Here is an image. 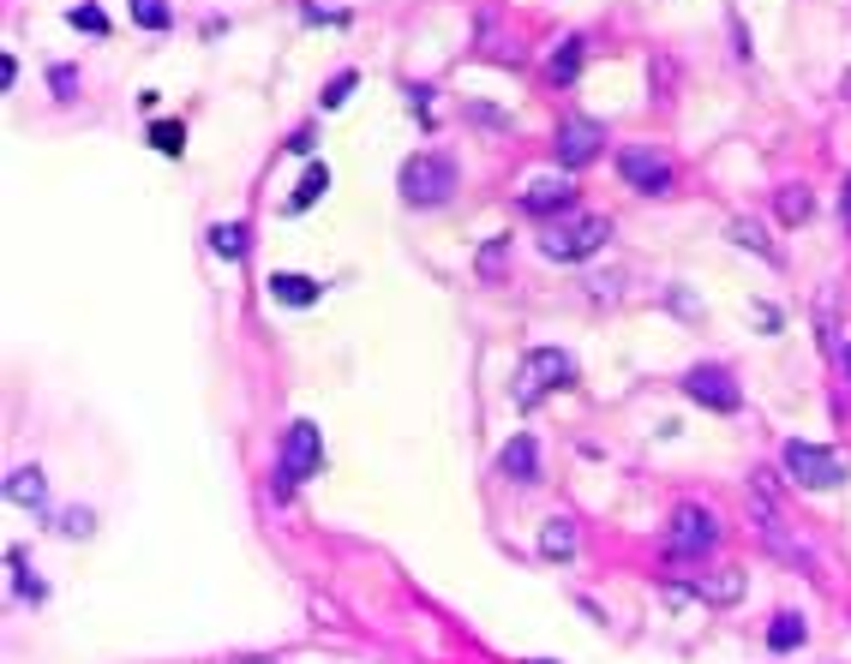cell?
Instances as JSON below:
<instances>
[{
    "label": "cell",
    "instance_id": "1",
    "mask_svg": "<svg viewBox=\"0 0 851 664\" xmlns=\"http://www.w3.org/2000/svg\"><path fill=\"white\" fill-rule=\"evenodd\" d=\"M570 383H576V360H570L564 347H534V353H522V365H516L510 402H516V407H540L552 390H570Z\"/></svg>",
    "mask_w": 851,
    "mask_h": 664
},
{
    "label": "cell",
    "instance_id": "2",
    "mask_svg": "<svg viewBox=\"0 0 851 664\" xmlns=\"http://www.w3.org/2000/svg\"><path fill=\"white\" fill-rule=\"evenodd\" d=\"M396 186H402V198H408V204L432 210V204H444L450 191H457V162L438 156V151H420V156H408V162H402Z\"/></svg>",
    "mask_w": 851,
    "mask_h": 664
},
{
    "label": "cell",
    "instance_id": "3",
    "mask_svg": "<svg viewBox=\"0 0 851 664\" xmlns=\"http://www.w3.org/2000/svg\"><path fill=\"white\" fill-rule=\"evenodd\" d=\"M791 485H803V491H833V485H845V455L840 449H821V443H798L791 437L780 449Z\"/></svg>",
    "mask_w": 851,
    "mask_h": 664
},
{
    "label": "cell",
    "instance_id": "4",
    "mask_svg": "<svg viewBox=\"0 0 851 664\" xmlns=\"http://www.w3.org/2000/svg\"><path fill=\"white\" fill-rule=\"evenodd\" d=\"M606 240H612V221L606 216H570V221H557L546 240H540V252H546L552 263H582V258H594Z\"/></svg>",
    "mask_w": 851,
    "mask_h": 664
},
{
    "label": "cell",
    "instance_id": "5",
    "mask_svg": "<svg viewBox=\"0 0 851 664\" xmlns=\"http://www.w3.org/2000/svg\"><path fill=\"white\" fill-rule=\"evenodd\" d=\"M318 461H325V437H318V425L312 419H295L283 432V455H276V485L283 491H295L300 479H312L318 474Z\"/></svg>",
    "mask_w": 851,
    "mask_h": 664
},
{
    "label": "cell",
    "instance_id": "6",
    "mask_svg": "<svg viewBox=\"0 0 851 664\" xmlns=\"http://www.w3.org/2000/svg\"><path fill=\"white\" fill-rule=\"evenodd\" d=\"M720 544V521H714L701 504H684L671 509V527H666V551L678 557V563H701V557Z\"/></svg>",
    "mask_w": 851,
    "mask_h": 664
},
{
    "label": "cell",
    "instance_id": "7",
    "mask_svg": "<svg viewBox=\"0 0 851 664\" xmlns=\"http://www.w3.org/2000/svg\"><path fill=\"white\" fill-rule=\"evenodd\" d=\"M684 395L696 407H708V413H738L744 407V390H738V377H731L726 365H696V372L684 377Z\"/></svg>",
    "mask_w": 851,
    "mask_h": 664
},
{
    "label": "cell",
    "instance_id": "8",
    "mask_svg": "<svg viewBox=\"0 0 851 664\" xmlns=\"http://www.w3.org/2000/svg\"><path fill=\"white\" fill-rule=\"evenodd\" d=\"M618 174H624V186H636V191H648V198H666L671 191V162L659 156V151H642V144H629V151H618Z\"/></svg>",
    "mask_w": 851,
    "mask_h": 664
},
{
    "label": "cell",
    "instance_id": "9",
    "mask_svg": "<svg viewBox=\"0 0 851 664\" xmlns=\"http://www.w3.org/2000/svg\"><path fill=\"white\" fill-rule=\"evenodd\" d=\"M599 144H606V126H599V121H582V114H576V121L557 126V144H552V151H557V162H564V168H588V162L599 156Z\"/></svg>",
    "mask_w": 851,
    "mask_h": 664
},
{
    "label": "cell",
    "instance_id": "10",
    "mask_svg": "<svg viewBox=\"0 0 851 664\" xmlns=\"http://www.w3.org/2000/svg\"><path fill=\"white\" fill-rule=\"evenodd\" d=\"M666 599L738 604V599H744V574H738V569H714V574H696V581H689V587H666Z\"/></svg>",
    "mask_w": 851,
    "mask_h": 664
},
{
    "label": "cell",
    "instance_id": "11",
    "mask_svg": "<svg viewBox=\"0 0 851 664\" xmlns=\"http://www.w3.org/2000/svg\"><path fill=\"white\" fill-rule=\"evenodd\" d=\"M522 210L527 216H564V210H576V186H570V180H534V186H527L522 191Z\"/></svg>",
    "mask_w": 851,
    "mask_h": 664
},
{
    "label": "cell",
    "instance_id": "12",
    "mask_svg": "<svg viewBox=\"0 0 851 664\" xmlns=\"http://www.w3.org/2000/svg\"><path fill=\"white\" fill-rule=\"evenodd\" d=\"M498 467H504V479L516 485H534L540 479V455H534V437H510L504 455H498Z\"/></svg>",
    "mask_w": 851,
    "mask_h": 664
},
{
    "label": "cell",
    "instance_id": "13",
    "mask_svg": "<svg viewBox=\"0 0 851 664\" xmlns=\"http://www.w3.org/2000/svg\"><path fill=\"white\" fill-rule=\"evenodd\" d=\"M318 288L312 276H295V270H276L270 276V300H283V305H318Z\"/></svg>",
    "mask_w": 851,
    "mask_h": 664
},
{
    "label": "cell",
    "instance_id": "14",
    "mask_svg": "<svg viewBox=\"0 0 851 664\" xmlns=\"http://www.w3.org/2000/svg\"><path fill=\"white\" fill-rule=\"evenodd\" d=\"M540 557H552V563L576 557V521H570V515H552V521L540 527Z\"/></svg>",
    "mask_w": 851,
    "mask_h": 664
},
{
    "label": "cell",
    "instance_id": "15",
    "mask_svg": "<svg viewBox=\"0 0 851 664\" xmlns=\"http://www.w3.org/2000/svg\"><path fill=\"white\" fill-rule=\"evenodd\" d=\"M7 497L19 509H49V479H42L37 467H19V474L7 479Z\"/></svg>",
    "mask_w": 851,
    "mask_h": 664
},
{
    "label": "cell",
    "instance_id": "16",
    "mask_svg": "<svg viewBox=\"0 0 851 664\" xmlns=\"http://www.w3.org/2000/svg\"><path fill=\"white\" fill-rule=\"evenodd\" d=\"M803 641H810V629H803L798 611H780V616L768 623V646H773V653H798Z\"/></svg>",
    "mask_w": 851,
    "mask_h": 664
},
{
    "label": "cell",
    "instance_id": "17",
    "mask_svg": "<svg viewBox=\"0 0 851 664\" xmlns=\"http://www.w3.org/2000/svg\"><path fill=\"white\" fill-rule=\"evenodd\" d=\"M325 191H330V168H325V162H312V168L300 174V186H295V198H288V210H312Z\"/></svg>",
    "mask_w": 851,
    "mask_h": 664
},
{
    "label": "cell",
    "instance_id": "18",
    "mask_svg": "<svg viewBox=\"0 0 851 664\" xmlns=\"http://www.w3.org/2000/svg\"><path fill=\"white\" fill-rule=\"evenodd\" d=\"M246 240H253V234H246V221H216V228H211V252L216 258H246Z\"/></svg>",
    "mask_w": 851,
    "mask_h": 664
},
{
    "label": "cell",
    "instance_id": "19",
    "mask_svg": "<svg viewBox=\"0 0 851 664\" xmlns=\"http://www.w3.org/2000/svg\"><path fill=\"white\" fill-rule=\"evenodd\" d=\"M552 84H576V72H582V37H564L557 42V54H552Z\"/></svg>",
    "mask_w": 851,
    "mask_h": 664
},
{
    "label": "cell",
    "instance_id": "20",
    "mask_svg": "<svg viewBox=\"0 0 851 664\" xmlns=\"http://www.w3.org/2000/svg\"><path fill=\"white\" fill-rule=\"evenodd\" d=\"M810 186H780V221L786 228H798V221H810Z\"/></svg>",
    "mask_w": 851,
    "mask_h": 664
},
{
    "label": "cell",
    "instance_id": "21",
    "mask_svg": "<svg viewBox=\"0 0 851 664\" xmlns=\"http://www.w3.org/2000/svg\"><path fill=\"white\" fill-rule=\"evenodd\" d=\"M504 263H510V234H498V240L480 246V263H474V270L486 276V282H498V276H504Z\"/></svg>",
    "mask_w": 851,
    "mask_h": 664
},
{
    "label": "cell",
    "instance_id": "22",
    "mask_svg": "<svg viewBox=\"0 0 851 664\" xmlns=\"http://www.w3.org/2000/svg\"><path fill=\"white\" fill-rule=\"evenodd\" d=\"M132 19H139L144 31H168L174 12H168V0H132Z\"/></svg>",
    "mask_w": 851,
    "mask_h": 664
},
{
    "label": "cell",
    "instance_id": "23",
    "mask_svg": "<svg viewBox=\"0 0 851 664\" xmlns=\"http://www.w3.org/2000/svg\"><path fill=\"white\" fill-rule=\"evenodd\" d=\"M731 240H738V246H750V252H761V258H773L768 234H761L756 221H731Z\"/></svg>",
    "mask_w": 851,
    "mask_h": 664
},
{
    "label": "cell",
    "instance_id": "24",
    "mask_svg": "<svg viewBox=\"0 0 851 664\" xmlns=\"http://www.w3.org/2000/svg\"><path fill=\"white\" fill-rule=\"evenodd\" d=\"M151 144H156L163 156H181V151H186V132H181V126H151Z\"/></svg>",
    "mask_w": 851,
    "mask_h": 664
},
{
    "label": "cell",
    "instance_id": "25",
    "mask_svg": "<svg viewBox=\"0 0 851 664\" xmlns=\"http://www.w3.org/2000/svg\"><path fill=\"white\" fill-rule=\"evenodd\" d=\"M348 91H355V72H336V79L325 84V96H318V102H325V108H342Z\"/></svg>",
    "mask_w": 851,
    "mask_h": 664
},
{
    "label": "cell",
    "instance_id": "26",
    "mask_svg": "<svg viewBox=\"0 0 851 664\" xmlns=\"http://www.w3.org/2000/svg\"><path fill=\"white\" fill-rule=\"evenodd\" d=\"M66 19H72V24H79V31H91V37H102V31H109V19H102V12H96V7H72V12H66Z\"/></svg>",
    "mask_w": 851,
    "mask_h": 664
},
{
    "label": "cell",
    "instance_id": "27",
    "mask_svg": "<svg viewBox=\"0 0 851 664\" xmlns=\"http://www.w3.org/2000/svg\"><path fill=\"white\" fill-rule=\"evenodd\" d=\"M7 563H12V574H19V593H24V599H42V581H31V574H24V557L12 551Z\"/></svg>",
    "mask_w": 851,
    "mask_h": 664
},
{
    "label": "cell",
    "instance_id": "28",
    "mask_svg": "<svg viewBox=\"0 0 851 664\" xmlns=\"http://www.w3.org/2000/svg\"><path fill=\"white\" fill-rule=\"evenodd\" d=\"M12 79H19V61H12V54H0V91H12Z\"/></svg>",
    "mask_w": 851,
    "mask_h": 664
},
{
    "label": "cell",
    "instance_id": "29",
    "mask_svg": "<svg viewBox=\"0 0 851 664\" xmlns=\"http://www.w3.org/2000/svg\"><path fill=\"white\" fill-rule=\"evenodd\" d=\"M840 221H845V234H851V180L840 186Z\"/></svg>",
    "mask_w": 851,
    "mask_h": 664
},
{
    "label": "cell",
    "instance_id": "30",
    "mask_svg": "<svg viewBox=\"0 0 851 664\" xmlns=\"http://www.w3.org/2000/svg\"><path fill=\"white\" fill-rule=\"evenodd\" d=\"M845 377H851V342H845Z\"/></svg>",
    "mask_w": 851,
    "mask_h": 664
},
{
    "label": "cell",
    "instance_id": "31",
    "mask_svg": "<svg viewBox=\"0 0 851 664\" xmlns=\"http://www.w3.org/2000/svg\"><path fill=\"white\" fill-rule=\"evenodd\" d=\"M240 664H276V658H240Z\"/></svg>",
    "mask_w": 851,
    "mask_h": 664
},
{
    "label": "cell",
    "instance_id": "32",
    "mask_svg": "<svg viewBox=\"0 0 851 664\" xmlns=\"http://www.w3.org/2000/svg\"><path fill=\"white\" fill-rule=\"evenodd\" d=\"M845 102H851V79H845Z\"/></svg>",
    "mask_w": 851,
    "mask_h": 664
},
{
    "label": "cell",
    "instance_id": "33",
    "mask_svg": "<svg viewBox=\"0 0 851 664\" xmlns=\"http://www.w3.org/2000/svg\"><path fill=\"white\" fill-rule=\"evenodd\" d=\"M534 664H552V658H534Z\"/></svg>",
    "mask_w": 851,
    "mask_h": 664
}]
</instances>
